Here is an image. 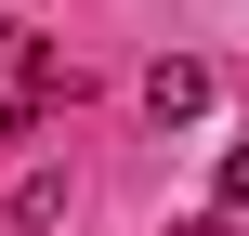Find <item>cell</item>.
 I'll list each match as a JSON object with an SVG mask.
<instances>
[{
  "instance_id": "cell-1",
  "label": "cell",
  "mask_w": 249,
  "mask_h": 236,
  "mask_svg": "<svg viewBox=\"0 0 249 236\" xmlns=\"http://www.w3.org/2000/svg\"><path fill=\"white\" fill-rule=\"evenodd\" d=\"M197 105H210V66H197V53L144 66V118H158V131H171V118H197Z\"/></svg>"
},
{
  "instance_id": "cell-2",
  "label": "cell",
  "mask_w": 249,
  "mask_h": 236,
  "mask_svg": "<svg viewBox=\"0 0 249 236\" xmlns=\"http://www.w3.org/2000/svg\"><path fill=\"white\" fill-rule=\"evenodd\" d=\"M53 223H66V171H26L0 197V236H53Z\"/></svg>"
},
{
  "instance_id": "cell-3",
  "label": "cell",
  "mask_w": 249,
  "mask_h": 236,
  "mask_svg": "<svg viewBox=\"0 0 249 236\" xmlns=\"http://www.w3.org/2000/svg\"><path fill=\"white\" fill-rule=\"evenodd\" d=\"M210 210H249V145L223 158V171H210Z\"/></svg>"
}]
</instances>
